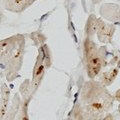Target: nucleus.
<instances>
[{"label":"nucleus","instance_id":"obj_1","mask_svg":"<svg viewBox=\"0 0 120 120\" xmlns=\"http://www.w3.org/2000/svg\"><path fill=\"white\" fill-rule=\"evenodd\" d=\"M114 100V96L99 81H86L73 107V116L76 120H97L108 113Z\"/></svg>","mask_w":120,"mask_h":120},{"label":"nucleus","instance_id":"obj_2","mask_svg":"<svg viewBox=\"0 0 120 120\" xmlns=\"http://www.w3.org/2000/svg\"><path fill=\"white\" fill-rule=\"evenodd\" d=\"M25 52V37L21 34L10 36L0 40V65L5 71L8 81H13L18 77L23 64Z\"/></svg>","mask_w":120,"mask_h":120},{"label":"nucleus","instance_id":"obj_3","mask_svg":"<svg viewBox=\"0 0 120 120\" xmlns=\"http://www.w3.org/2000/svg\"><path fill=\"white\" fill-rule=\"evenodd\" d=\"M107 52L104 46H98L94 41L86 37L83 42V63L90 79H94L106 66Z\"/></svg>","mask_w":120,"mask_h":120},{"label":"nucleus","instance_id":"obj_4","mask_svg":"<svg viewBox=\"0 0 120 120\" xmlns=\"http://www.w3.org/2000/svg\"><path fill=\"white\" fill-rule=\"evenodd\" d=\"M52 64L50 50L46 44L41 45L38 49V55L36 58V62L34 68L32 71V80H31V88L34 93L38 89L39 85L42 81L45 71L48 69Z\"/></svg>","mask_w":120,"mask_h":120},{"label":"nucleus","instance_id":"obj_5","mask_svg":"<svg viewBox=\"0 0 120 120\" xmlns=\"http://www.w3.org/2000/svg\"><path fill=\"white\" fill-rule=\"evenodd\" d=\"M115 33V26L111 23L104 21L101 18H98V30H97V38L99 42L103 44H108L112 42Z\"/></svg>","mask_w":120,"mask_h":120},{"label":"nucleus","instance_id":"obj_6","mask_svg":"<svg viewBox=\"0 0 120 120\" xmlns=\"http://www.w3.org/2000/svg\"><path fill=\"white\" fill-rule=\"evenodd\" d=\"M38 0H1L4 9L12 13H21Z\"/></svg>","mask_w":120,"mask_h":120},{"label":"nucleus","instance_id":"obj_7","mask_svg":"<svg viewBox=\"0 0 120 120\" xmlns=\"http://www.w3.org/2000/svg\"><path fill=\"white\" fill-rule=\"evenodd\" d=\"M99 13L109 22L120 21V6L115 3H105L100 6Z\"/></svg>","mask_w":120,"mask_h":120},{"label":"nucleus","instance_id":"obj_8","mask_svg":"<svg viewBox=\"0 0 120 120\" xmlns=\"http://www.w3.org/2000/svg\"><path fill=\"white\" fill-rule=\"evenodd\" d=\"M10 89L6 84L1 86V97H0V120L5 119L7 111L9 109Z\"/></svg>","mask_w":120,"mask_h":120},{"label":"nucleus","instance_id":"obj_9","mask_svg":"<svg viewBox=\"0 0 120 120\" xmlns=\"http://www.w3.org/2000/svg\"><path fill=\"white\" fill-rule=\"evenodd\" d=\"M119 73V69L118 68H110L109 70L104 71L99 75V82L101 84H103L104 86H109L111 85L115 79L117 78Z\"/></svg>","mask_w":120,"mask_h":120},{"label":"nucleus","instance_id":"obj_10","mask_svg":"<svg viewBox=\"0 0 120 120\" xmlns=\"http://www.w3.org/2000/svg\"><path fill=\"white\" fill-rule=\"evenodd\" d=\"M97 30H98V18L93 14L89 15L84 28L86 37H88V38L93 37L97 33Z\"/></svg>","mask_w":120,"mask_h":120},{"label":"nucleus","instance_id":"obj_11","mask_svg":"<svg viewBox=\"0 0 120 120\" xmlns=\"http://www.w3.org/2000/svg\"><path fill=\"white\" fill-rule=\"evenodd\" d=\"M21 104L22 103H21V99H20L19 94H15L14 97H13L12 104H11L10 108L8 109V111H7L5 120H15L18 112H19V110H20Z\"/></svg>","mask_w":120,"mask_h":120},{"label":"nucleus","instance_id":"obj_12","mask_svg":"<svg viewBox=\"0 0 120 120\" xmlns=\"http://www.w3.org/2000/svg\"><path fill=\"white\" fill-rule=\"evenodd\" d=\"M29 101H30V99L23 100V102L21 104V107H20V110L18 112L15 120H29V116H28V103H29Z\"/></svg>","mask_w":120,"mask_h":120},{"label":"nucleus","instance_id":"obj_13","mask_svg":"<svg viewBox=\"0 0 120 120\" xmlns=\"http://www.w3.org/2000/svg\"><path fill=\"white\" fill-rule=\"evenodd\" d=\"M97 120H114V117H113V115L112 114L107 113L106 115H104L103 117H101V118L97 119Z\"/></svg>","mask_w":120,"mask_h":120},{"label":"nucleus","instance_id":"obj_14","mask_svg":"<svg viewBox=\"0 0 120 120\" xmlns=\"http://www.w3.org/2000/svg\"><path fill=\"white\" fill-rule=\"evenodd\" d=\"M114 98H115V100H116V101H118V102H120V88L117 90V91L115 92Z\"/></svg>","mask_w":120,"mask_h":120},{"label":"nucleus","instance_id":"obj_15","mask_svg":"<svg viewBox=\"0 0 120 120\" xmlns=\"http://www.w3.org/2000/svg\"><path fill=\"white\" fill-rule=\"evenodd\" d=\"M3 18H4V15H3V12L1 10V7H0V24H1V22L3 21Z\"/></svg>","mask_w":120,"mask_h":120},{"label":"nucleus","instance_id":"obj_16","mask_svg":"<svg viewBox=\"0 0 120 120\" xmlns=\"http://www.w3.org/2000/svg\"><path fill=\"white\" fill-rule=\"evenodd\" d=\"M91 1H92V3H93V4H98V3L102 2L103 0H91Z\"/></svg>","mask_w":120,"mask_h":120},{"label":"nucleus","instance_id":"obj_17","mask_svg":"<svg viewBox=\"0 0 120 120\" xmlns=\"http://www.w3.org/2000/svg\"><path fill=\"white\" fill-rule=\"evenodd\" d=\"M119 109H120V106H119Z\"/></svg>","mask_w":120,"mask_h":120}]
</instances>
